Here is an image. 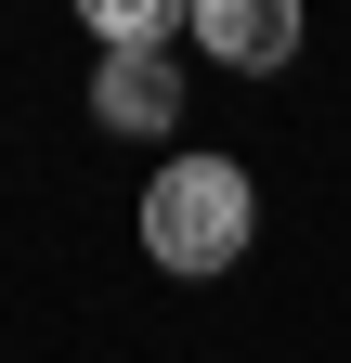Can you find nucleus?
<instances>
[{
    "label": "nucleus",
    "instance_id": "nucleus-1",
    "mask_svg": "<svg viewBox=\"0 0 351 363\" xmlns=\"http://www.w3.org/2000/svg\"><path fill=\"white\" fill-rule=\"evenodd\" d=\"M144 247L169 272H222L247 247V169L234 156H169L156 169V195H144Z\"/></svg>",
    "mask_w": 351,
    "mask_h": 363
},
{
    "label": "nucleus",
    "instance_id": "nucleus-2",
    "mask_svg": "<svg viewBox=\"0 0 351 363\" xmlns=\"http://www.w3.org/2000/svg\"><path fill=\"white\" fill-rule=\"evenodd\" d=\"M195 52H222V65H286V52H299V13H286V0H195Z\"/></svg>",
    "mask_w": 351,
    "mask_h": 363
},
{
    "label": "nucleus",
    "instance_id": "nucleus-3",
    "mask_svg": "<svg viewBox=\"0 0 351 363\" xmlns=\"http://www.w3.org/2000/svg\"><path fill=\"white\" fill-rule=\"evenodd\" d=\"M92 104H104V130H169V117H183V65H169V52H104Z\"/></svg>",
    "mask_w": 351,
    "mask_h": 363
}]
</instances>
